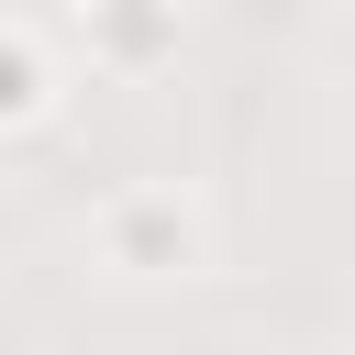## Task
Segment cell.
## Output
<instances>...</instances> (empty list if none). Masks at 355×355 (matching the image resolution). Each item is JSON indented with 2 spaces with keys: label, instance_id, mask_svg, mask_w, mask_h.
Instances as JSON below:
<instances>
[{
  "label": "cell",
  "instance_id": "6da1fadb",
  "mask_svg": "<svg viewBox=\"0 0 355 355\" xmlns=\"http://www.w3.org/2000/svg\"><path fill=\"white\" fill-rule=\"evenodd\" d=\"M89 266H100L111 288H178V277H200V266H211V211H200V189H178V178H122V189L89 211Z\"/></svg>",
  "mask_w": 355,
  "mask_h": 355
},
{
  "label": "cell",
  "instance_id": "7a4b0ae2",
  "mask_svg": "<svg viewBox=\"0 0 355 355\" xmlns=\"http://www.w3.org/2000/svg\"><path fill=\"white\" fill-rule=\"evenodd\" d=\"M178 33H189V0H78V44H89L100 78L178 67Z\"/></svg>",
  "mask_w": 355,
  "mask_h": 355
},
{
  "label": "cell",
  "instance_id": "3957f363",
  "mask_svg": "<svg viewBox=\"0 0 355 355\" xmlns=\"http://www.w3.org/2000/svg\"><path fill=\"white\" fill-rule=\"evenodd\" d=\"M55 100H67V78H55V44H44L33 22H11V11H0V144L44 133V122H55Z\"/></svg>",
  "mask_w": 355,
  "mask_h": 355
}]
</instances>
